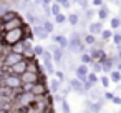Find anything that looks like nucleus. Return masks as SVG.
I'll use <instances>...</instances> for the list:
<instances>
[{
    "label": "nucleus",
    "instance_id": "ddd939ff",
    "mask_svg": "<svg viewBox=\"0 0 121 113\" xmlns=\"http://www.w3.org/2000/svg\"><path fill=\"white\" fill-rule=\"evenodd\" d=\"M32 32H33V35H35L37 38H40V40H45V38H48V35H50L42 25H32Z\"/></svg>",
    "mask_w": 121,
    "mask_h": 113
},
{
    "label": "nucleus",
    "instance_id": "f3484780",
    "mask_svg": "<svg viewBox=\"0 0 121 113\" xmlns=\"http://www.w3.org/2000/svg\"><path fill=\"white\" fill-rule=\"evenodd\" d=\"M60 88H61V81H60V80H56V78L50 80V83H48V90H50L52 93H56Z\"/></svg>",
    "mask_w": 121,
    "mask_h": 113
},
{
    "label": "nucleus",
    "instance_id": "7c9ffc66",
    "mask_svg": "<svg viewBox=\"0 0 121 113\" xmlns=\"http://www.w3.org/2000/svg\"><path fill=\"white\" fill-rule=\"evenodd\" d=\"M98 83H101L103 88H109V77H108V75H101Z\"/></svg>",
    "mask_w": 121,
    "mask_h": 113
},
{
    "label": "nucleus",
    "instance_id": "412c9836",
    "mask_svg": "<svg viewBox=\"0 0 121 113\" xmlns=\"http://www.w3.org/2000/svg\"><path fill=\"white\" fill-rule=\"evenodd\" d=\"M111 35H113V30H111V28H103V30L99 32V37H101L103 42H109V40H111Z\"/></svg>",
    "mask_w": 121,
    "mask_h": 113
},
{
    "label": "nucleus",
    "instance_id": "423d86ee",
    "mask_svg": "<svg viewBox=\"0 0 121 113\" xmlns=\"http://www.w3.org/2000/svg\"><path fill=\"white\" fill-rule=\"evenodd\" d=\"M25 70H27V58H22V60H18L17 63H13L12 67L7 68V72L15 73V75H22Z\"/></svg>",
    "mask_w": 121,
    "mask_h": 113
},
{
    "label": "nucleus",
    "instance_id": "20e7f679",
    "mask_svg": "<svg viewBox=\"0 0 121 113\" xmlns=\"http://www.w3.org/2000/svg\"><path fill=\"white\" fill-rule=\"evenodd\" d=\"M35 96H40V95H47L50 90H48V85H47V81H43V80H38V81H35L33 83V86H32V90H30Z\"/></svg>",
    "mask_w": 121,
    "mask_h": 113
},
{
    "label": "nucleus",
    "instance_id": "9b49d317",
    "mask_svg": "<svg viewBox=\"0 0 121 113\" xmlns=\"http://www.w3.org/2000/svg\"><path fill=\"white\" fill-rule=\"evenodd\" d=\"M95 15H96V17H98V20H101V22L108 20V17H109V7H108L106 4L99 5V7L96 9V14H95Z\"/></svg>",
    "mask_w": 121,
    "mask_h": 113
},
{
    "label": "nucleus",
    "instance_id": "6ab92c4d",
    "mask_svg": "<svg viewBox=\"0 0 121 113\" xmlns=\"http://www.w3.org/2000/svg\"><path fill=\"white\" fill-rule=\"evenodd\" d=\"M42 62H43V70H45V73H50V75H53V72H55L53 60H42Z\"/></svg>",
    "mask_w": 121,
    "mask_h": 113
},
{
    "label": "nucleus",
    "instance_id": "f704fd0d",
    "mask_svg": "<svg viewBox=\"0 0 121 113\" xmlns=\"http://www.w3.org/2000/svg\"><path fill=\"white\" fill-rule=\"evenodd\" d=\"M40 7H42V12H43L45 17H50V15H52V14H50V5H48V4H40Z\"/></svg>",
    "mask_w": 121,
    "mask_h": 113
},
{
    "label": "nucleus",
    "instance_id": "f03ea898",
    "mask_svg": "<svg viewBox=\"0 0 121 113\" xmlns=\"http://www.w3.org/2000/svg\"><path fill=\"white\" fill-rule=\"evenodd\" d=\"M2 85L17 91L20 90V85H22V80H20V75H15V73H10V72H5V75L2 77Z\"/></svg>",
    "mask_w": 121,
    "mask_h": 113
},
{
    "label": "nucleus",
    "instance_id": "4be33fe9",
    "mask_svg": "<svg viewBox=\"0 0 121 113\" xmlns=\"http://www.w3.org/2000/svg\"><path fill=\"white\" fill-rule=\"evenodd\" d=\"M42 27L48 32V33H53V30H55V23L52 22V20H48V17L43 20V23H42Z\"/></svg>",
    "mask_w": 121,
    "mask_h": 113
},
{
    "label": "nucleus",
    "instance_id": "6e6552de",
    "mask_svg": "<svg viewBox=\"0 0 121 113\" xmlns=\"http://www.w3.org/2000/svg\"><path fill=\"white\" fill-rule=\"evenodd\" d=\"M48 37H50V38H52V42H53V43H56L58 47L66 48V45H68V38H66L63 33H56V35H55V33H50Z\"/></svg>",
    "mask_w": 121,
    "mask_h": 113
},
{
    "label": "nucleus",
    "instance_id": "4468645a",
    "mask_svg": "<svg viewBox=\"0 0 121 113\" xmlns=\"http://www.w3.org/2000/svg\"><path fill=\"white\" fill-rule=\"evenodd\" d=\"M15 17H18V12L10 7V9H7L2 15H0V22L5 23V22H9V20H12V18H15Z\"/></svg>",
    "mask_w": 121,
    "mask_h": 113
},
{
    "label": "nucleus",
    "instance_id": "473e14b6",
    "mask_svg": "<svg viewBox=\"0 0 121 113\" xmlns=\"http://www.w3.org/2000/svg\"><path fill=\"white\" fill-rule=\"evenodd\" d=\"M90 67H91V70H93L95 73H101V63H99V62L93 60V62L90 63Z\"/></svg>",
    "mask_w": 121,
    "mask_h": 113
},
{
    "label": "nucleus",
    "instance_id": "2f4dec72",
    "mask_svg": "<svg viewBox=\"0 0 121 113\" xmlns=\"http://www.w3.org/2000/svg\"><path fill=\"white\" fill-rule=\"evenodd\" d=\"M111 40H113V43H114V45H118V43L121 42V32H119V28L113 32V35H111Z\"/></svg>",
    "mask_w": 121,
    "mask_h": 113
},
{
    "label": "nucleus",
    "instance_id": "49530a36",
    "mask_svg": "<svg viewBox=\"0 0 121 113\" xmlns=\"http://www.w3.org/2000/svg\"><path fill=\"white\" fill-rule=\"evenodd\" d=\"M118 90H119V91H121V85H118Z\"/></svg>",
    "mask_w": 121,
    "mask_h": 113
},
{
    "label": "nucleus",
    "instance_id": "e433bc0d",
    "mask_svg": "<svg viewBox=\"0 0 121 113\" xmlns=\"http://www.w3.org/2000/svg\"><path fill=\"white\" fill-rule=\"evenodd\" d=\"M53 75H55V77H56V80H60L61 83L65 81V73H63L61 70H55V72H53Z\"/></svg>",
    "mask_w": 121,
    "mask_h": 113
},
{
    "label": "nucleus",
    "instance_id": "09e8293b",
    "mask_svg": "<svg viewBox=\"0 0 121 113\" xmlns=\"http://www.w3.org/2000/svg\"><path fill=\"white\" fill-rule=\"evenodd\" d=\"M119 110H121V105H119Z\"/></svg>",
    "mask_w": 121,
    "mask_h": 113
},
{
    "label": "nucleus",
    "instance_id": "39448f33",
    "mask_svg": "<svg viewBox=\"0 0 121 113\" xmlns=\"http://www.w3.org/2000/svg\"><path fill=\"white\" fill-rule=\"evenodd\" d=\"M27 72H32V73H37V75H40L43 72V67L40 65V62L37 60V57L27 58Z\"/></svg>",
    "mask_w": 121,
    "mask_h": 113
},
{
    "label": "nucleus",
    "instance_id": "58836bf2",
    "mask_svg": "<svg viewBox=\"0 0 121 113\" xmlns=\"http://www.w3.org/2000/svg\"><path fill=\"white\" fill-rule=\"evenodd\" d=\"M63 9H65V10H70V9H71V0H65V2L61 4V10H63Z\"/></svg>",
    "mask_w": 121,
    "mask_h": 113
},
{
    "label": "nucleus",
    "instance_id": "72a5a7b5",
    "mask_svg": "<svg viewBox=\"0 0 121 113\" xmlns=\"http://www.w3.org/2000/svg\"><path fill=\"white\" fill-rule=\"evenodd\" d=\"M43 50H45L43 45H33V55H35V57H40V55L43 53Z\"/></svg>",
    "mask_w": 121,
    "mask_h": 113
},
{
    "label": "nucleus",
    "instance_id": "1a4fd4ad",
    "mask_svg": "<svg viewBox=\"0 0 121 113\" xmlns=\"http://www.w3.org/2000/svg\"><path fill=\"white\" fill-rule=\"evenodd\" d=\"M90 72V67L88 65H85V63H80V65H76V68H75V75H76V78L80 80V81H85L86 80V73Z\"/></svg>",
    "mask_w": 121,
    "mask_h": 113
},
{
    "label": "nucleus",
    "instance_id": "c756f323",
    "mask_svg": "<svg viewBox=\"0 0 121 113\" xmlns=\"http://www.w3.org/2000/svg\"><path fill=\"white\" fill-rule=\"evenodd\" d=\"M75 4L81 9V12H85V10L90 7V0H75Z\"/></svg>",
    "mask_w": 121,
    "mask_h": 113
},
{
    "label": "nucleus",
    "instance_id": "c03bdc74",
    "mask_svg": "<svg viewBox=\"0 0 121 113\" xmlns=\"http://www.w3.org/2000/svg\"><path fill=\"white\" fill-rule=\"evenodd\" d=\"M53 2H56V4H60V5H61V4L65 2V0H53Z\"/></svg>",
    "mask_w": 121,
    "mask_h": 113
},
{
    "label": "nucleus",
    "instance_id": "cd10ccee",
    "mask_svg": "<svg viewBox=\"0 0 121 113\" xmlns=\"http://www.w3.org/2000/svg\"><path fill=\"white\" fill-rule=\"evenodd\" d=\"M95 14H96V9H90V7H88V9L83 12V17H85L86 20H90V22H91V20H93V17H95Z\"/></svg>",
    "mask_w": 121,
    "mask_h": 113
},
{
    "label": "nucleus",
    "instance_id": "c9c22d12",
    "mask_svg": "<svg viewBox=\"0 0 121 113\" xmlns=\"http://www.w3.org/2000/svg\"><path fill=\"white\" fill-rule=\"evenodd\" d=\"M60 105H61V110H63V111H65V113H68V111H70V110H71V108H70V103H68V101H66V98H63V100H61V101H60Z\"/></svg>",
    "mask_w": 121,
    "mask_h": 113
},
{
    "label": "nucleus",
    "instance_id": "a18cd8bd",
    "mask_svg": "<svg viewBox=\"0 0 121 113\" xmlns=\"http://www.w3.org/2000/svg\"><path fill=\"white\" fill-rule=\"evenodd\" d=\"M2 32H4V27H2V22H0V35H2Z\"/></svg>",
    "mask_w": 121,
    "mask_h": 113
},
{
    "label": "nucleus",
    "instance_id": "0eeeda50",
    "mask_svg": "<svg viewBox=\"0 0 121 113\" xmlns=\"http://www.w3.org/2000/svg\"><path fill=\"white\" fill-rule=\"evenodd\" d=\"M68 88H70V91H75L78 95H86L85 90H83V81H80L76 77L68 80Z\"/></svg>",
    "mask_w": 121,
    "mask_h": 113
},
{
    "label": "nucleus",
    "instance_id": "393cba45",
    "mask_svg": "<svg viewBox=\"0 0 121 113\" xmlns=\"http://www.w3.org/2000/svg\"><path fill=\"white\" fill-rule=\"evenodd\" d=\"M80 62L90 67V63L93 62V58H91V55H90L88 52H83V53H80Z\"/></svg>",
    "mask_w": 121,
    "mask_h": 113
},
{
    "label": "nucleus",
    "instance_id": "b1692460",
    "mask_svg": "<svg viewBox=\"0 0 121 113\" xmlns=\"http://www.w3.org/2000/svg\"><path fill=\"white\" fill-rule=\"evenodd\" d=\"M109 28H111V30L121 28V18H119V17H111V20H109Z\"/></svg>",
    "mask_w": 121,
    "mask_h": 113
},
{
    "label": "nucleus",
    "instance_id": "a19ab883",
    "mask_svg": "<svg viewBox=\"0 0 121 113\" xmlns=\"http://www.w3.org/2000/svg\"><path fill=\"white\" fill-rule=\"evenodd\" d=\"M104 4V0H91V5L96 9V7H99V5H103Z\"/></svg>",
    "mask_w": 121,
    "mask_h": 113
},
{
    "label": "nucleus",
    "instance_id": "2eb2a0df",
    "mask_svg": "<svg viewBox=\"0 0 121 113\" xmlns=\"http://www.w3.org/2000/svg\"><path fill=\"white\" fill-rule=\"evenodd\" d=\"M86 28H88V33L99 35V32L103 30V22H101V20H98V22H90Z\"/></svg>",
    "mask_w": 121,
    "mask_h": 113
},
{
    "label": "nucleus",
    "instance_id": "9d476101",
    "mask_svg": "<svg viewBox=\"0 0 121 113\" xmlns=\"http://www.w3.org/2000/svg\"><path fill=\"white\" fill-rule=\"evenodd\" d=\"M25 22H23V18L18 15V17H15V18H12V20H9V22H5V23H2V27H4V30H10V28H17V27H22Z\"/></svg>",
    "mask_w": 121,
    "mask_h": 113
},
{
    "label": "nucleus",
    "instance_id": "c85d7f7f",
    "mask_svg": "<svg viewBox=\"0 0 121 113\" xmlns=\"http://www.w3.org/2000/svg\"><path fill=\"white\" fill-rule=\"evenodd\" d=\"M25 23H28V25H35L37 23V14H33V12H27V22Z\"/></svg>",
    "mask_w": 121,
    "mask_h": 113
},
{
    "label": "nucleus",
    "instance_id": "dca6fc26",
    "mask_svg": "<svg viewBox=\"0 0 121 113\" xmlns=\"http://www.w3.org/2000/svg\"><path fill=\"white\" fill-rule=\"evenodd\" d=\"M108 77H109V81H113V83H121V72H119V70H116V68L109 70V72H108Z\"/></svg>",
    "mask_w": 121,
    "mask_h": 113
},
{
    "label": "nucleus",
    "instance_id": "4c0bfd02",
    "mask_svg": "<svg viewBox=\"0 0 121 113\" xmlns=\"http://www.w3.org/2000/svg\"><path fill=\"white\" fill-rule=\"evenodd\" d=\"M113 91H104L103 93V98H104V101H111V98H113Z\"/></svg>",
    "mask_w": 121,
    "mask_h": 113
},
{
    "label": "nucleus",
    "instance_id": "bb28decb",
    "mask_svg": "<svg viewBox=\"0 0 121 113\" xmlns=\"http://www.w3.org/2000/svg\"><path fill=\"white\" fill-rule=\"evenodd\" d=\"M60 12H61V5L56 4V2H52V4H50V14H52V15H56V14H60Z\"/></svg>",
    "mask_w": 121,
    "mask_h": 113
},
{
    "label": "nucleus",
    "instance_id": "5701e85b",
    "mask_svg": "<svg viewBox=\"0 0 121 113\" xmlns=\"http://www.w3.org/2000/svg\"><path fill=\"white\" fill-rule=\"evenodd\" d=\"M86 80H88V81H91L93 85H98V81H99V77H98V73H95L93 70H90V72L86 73Z\"/></svg>",
    "mask_w": 121,
    "mask_h": 113
},
{
    "label": "nucleus",
    "instance_id": "37998d69",
    "mask_svg": "<svg viewBox=\"0 0 121 113\" xmlns=\"http://www.w3.org/2000/svg\"><path fill=\"white\" fill-rule=\"evenodd\" d=\"M116 50H118V53H116V55H118V58L121 60V48H116Z\"/></svg>",
    "mask_w": 121,
    "mask_h": 113
},
{
    "label": "nucleus",
    "instance_id": "f8f14e48",
    "mask_svg": "<svg viewBox=\"0 0 121 113\" xmlns=\"http://www.w3.org/2000/svg\"><path fill=\"white\" fill-rule=\"evenodd\" d=\"M20 80H22V83H35V81H38L40 80V75H37V73H32V72H23L22 75H20Z\"/></svg>",
    "mask_w": 121,
    "mask_h": 113
},
{
    "label": "nucleus",
    "instance_id": "aec40b11",
    "mask_svg": "<svg viewBox=\"0 0 121 113\" xmlns=\"http://www.w3.org/2000/svg\"><path fill=\"white\" fill-rule=\"evenodd\" d=\"M78 18H80V14H68V15H66V22H68L71 27H76V25H78Z\"/></svg>",
    "mask_w": 121,
    "mask_h": 113
},
{
    "label": "nucleus",
    "instance_id": "ea45409f",
    "mask_svg": "<svg viewBox=\"0 0 121 113\" xmlns=\"http://www.w3.org/2000/svg\"><path fill=\"white\" fill-rule=\"evenodd\" d=\"M111 103H114V105H121V96H118V95H113V98H111Z\"/></svg>",
    "mask_w": 121,
    "mask_h": 113
},
{
    "label": "nucleus",
    "instance_id": "79ce46f5",
    "mask_svg": "<svg viewBox=\"0 0 121 113\" xmlns=\"http://www.w3.org/2000/svg\"><path fill=\"white\" fill-rule=\"evenodd\" d=\"M52 2H53V0H42V4H48V5H50Z\"/></svg>",
    "mask_w": 121,
    "mask_h": 113
},
{
    "label": "nucleus",
    "instance_id": "de8ad7c7",
    "mask_svg": "<svg viewBox=\"0 0 121 113\" xmlns=\"http://www.w3.org/2000/svg\"><path fill=\"white\" fill-rule=\"evenodd\" d=\"M118 17H119V18H121V9H119V15H118Z\"/></svg>",
    "mask_w": 121,
    "mask_h": 113
},
{
    "label": "nucleus",
    "instance_id": "7ed1b4c3",
    "mask_svg": "<svg viewBox=\"0 0 121 113\" xmlns=\"http://www.w3.org/2000/svg\"><path fill=\"white\" fill-rule=\"evenodd\" d=\"M47 50L52 52V60L56 63V65H61L63 63V57H65V48L58 47L56 43H52L50 47H47Z\"/></svg>",
    "mask_w": 121,
    "mask_h": 113
},
{
    "label": "nucleus",
    "instance_id": "a211bd4d",
    "mask_svg": "<svg viewBox=\"0 0 121 113\" xmlns=\"http://www.w3.org/2000/svg\"><path fill=\"white\" fill-rule=\"evenodd\" d=\"M81 40H83V43L88 47V45H93V43L96 42V35H93V33H88V32H86V33H83V38H81Z\"/></svg>",
    "mask_w": 121,
    "mask_h": 113
},
{
    "label": "nucleus",
    "instance_id": "a878e982",
    "mask_svg": "<svg viewBox=\"0 0 121 113\" xmlns=\"http://www.w3.org/2000/svg\"><path fill=\"white\" fill-rule=\"evenodd\" d=\"M53 18H55V22L53 23H56V25H63L65 22H66V15L65 14H56V15H53Z\"/></svg>",
    "mask_w": 121,
    "mask_h": 113
},
{
    "label": "nucleus",
    "instance_id": "f257e3e1",
    "mask_svg": "<svg viewBox=\"0 0 121 113\" xmlns=\"http://www.w3.org/2000/svg\"><path fill=\"white\" fill-rule=\"evenodd\" d=\"M25 35V23L22 27H17V28H10V30H4L2 35H0V43L5 45V47H12L13 43L20 42Z\"/></svg>",
    "mask_w": 121,
    "mask_h": 113
}]
</instances>
